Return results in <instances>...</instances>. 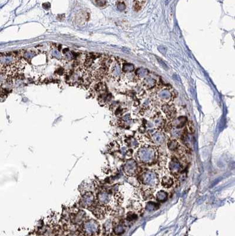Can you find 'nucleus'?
I'll return each mask as SVG.
<instances>
[{"label": "nucleus", "mask_w": 235, "mask_h": 236, "mask_svg": "<svg viewBox=\"0 0 235 236\" xmlns=\"http://www.w3.org/2000/svg\"><path fill=\"white\" fill-rule=\"evenodd\" d=\"M160 150L155 145H142L137 149L135 159L142 165L152 166L156 164Z\"/></svg>", "instance_id": "1"}, {"label": "nucleus", "mask_w": 235, "mask_h": 236, "mask_svg": "<svg viewBox=\"0 0 235 236\" xmlns=\"http://www.w3.org/2000/svg\"><path fill=\"white\" fill-rule=\"evenodd\" d=\"M140 185L156 189L160 183V176L155 169H143L137 176Z\"/></svg>", "instance_id": "2"}, {"label": "nucleus", "mask_w": 235, "mask_h": 236, "mask_svg": "<svg viewBox=\"0 0 235 236\" xmlns=\"http://www.w3.org/2000/svg\"><path fill=\"white\" fill-rule=\"evenodd\" d=\"M123 170L125 175L128 177H136L143 169L135 159L130 158L124 163Z\"/></svg>", "instance_id": "3"}, {"label": "nucleus", "mask_w": 235, "mask_h": 236, "mask_svg": "<svg viewBox=\"0 0 235 236\" xmlns=\"http://www.w3.org/2000/svg\"><path fill=\"white\" fill-rule=\"evenodd\" d=\"M184 162H182L175 156H172L168 165V171L176 179H177L184 170Z\"/></svg>", "instance_id": "4"}, {"label": "nucleus", "mask_w": 235, "mask_h": 236, "mask_svg": "<svg viewBox=\"0 0 235 236\" xmlns=\"http://www.w3.org/2000/svg\"><path fill=\"white\" fill-rule=\"evenodd\" d=\"M99 230V225L95 220H89L84 224L83 231L88 236H91L97 234Z\"/></svg>", "instance_id": "5"}, {"label": "nucleus", "mask_w": 235, "mask_h": 236, "mask_svg": "<svg viewBox=\"0 0 235 236\" xmlns=\"http://www.w3.org/2000/svg\"><path fill=\"white\" fill-rule=\"evenodd\" d=\"M127 209L128 211L134 212L139 216L143 211V206L140 200L133 198L128 201Z\"/></svg>", "instance_id": "6"}, {"label": "nucleus", "mask_w": 235, "mask_h": 236, "mask_svg": "<svg viewBox=\"0 0 235 236\" xmlns=\"http://www.w3.org/2000/svg\"><path fill=\"white\" fill-rule=\"evenodd\" d=\"M140 196L142 200L144 201H150L155 198V189L148 188L140 185L139 187Z\"/></svg>", "instance_id": "7"}, {"label": "nucleus", "mask_w": 235, "mask_h": 236, "mask_svg": "<svg viewBox=\"0 0 235 236\" xmlns=\"http://www.w3.org/2000/svg\"><path fill=\"white\" fill-rule=\"evenodd\" d=\"M176 180L177 179H176L173 176H172L168 171L164 176L161 177L160 182L163 188L169 189L175 185Z\"/></svg>", "instance_id": "8"}, {"label": "nucleus", "mask_w": 235, "mask_h": 236, "mask_svg": "<svg viewBox=\"0 0 235 236\" xmlns=\"http://www.w3.org/2000/svg\"><path fill=\"white\" fill-rule=\"evenodd\" d=\"M113 199L110 193L107 191H101L97 195V202L101 205L110 206L109 204Z\"/></svg>", "instance_id": "9"}, {"label": "nucleus", "mask_w": 235, "mask_h": 236, "mask_svg": "<svg viewBox=\"0 0 235 236\" xmlns=\"http://www.w3.org/2000/svg\"><path fill=\"white\" fill-rule=\"evenodd\" d=\"M127 226L123 220H119L118 222H114L112 224L113 233L115 236H121L124 233Z\"/></svg>", "instance_id": "10"}, {"label": "nucleus", "mask_w": 235, "mask_h": 236, "mask_svg": "<svg viewBox=\"0 0 235 236\" xmlns=\"http://www.w3.org/2000/svg\"><path fill=\"white\" fill-rule=\"evenodd\" d=\"M150 138L154 145L158 147L161 145L165 142V136L161 132V130H156V132L150 135Z\"/></svg>", "instance_id": "11"}, {"label": "nucleus", "mask_w": 235, "mask_h": 236, "mask_svg": "<svg viewBox=\"0 0 235 236\" xmlns=\"http://www.w3.org/2000/svg\"><path fill=\"white\" fill-rule=\"evenodd\" d=\"M94 197L92 193H87L82 197L80 200L81 205L83 207H90L94 203Z\"/></svg>", "instance_id": "12"}, {"label": "nucleus", "mask_w": 235, "mask_h": 236, "mask_svg": "<svg viewBox=\"0 0 235 236\" xmlns=\"http://www.w3.org/2000/svg\"><path fill=\"white\" fill-rule=\"evenodd\" d=\"M162 109L163 112L166 114V116L168 118V119L171 121L173 120L176 116V110L174 107H172V106L170 105H164V106L162 107Z\"/></svg>", "instance_id": "13"}, {"label": "nucleus", "mask_w": 235, "mask_h": 236, "mask_svg": "<svg viewBox=\"0 0 235 236\" xmlns=\"http://www.w3.org/2000/svg\"><path fill=\"white\" fill-rule=\"evenodd\" d=\"M180 147V143L175 138L170 139L168 140L167 147L168 149L172 153L176 152L178 149Z\"/></svg>", "instance_id": "14"}, {"label": "nucleus", "mask_w": 235, "mask_h": 236, "mask_svg": "<svg viewBox=\"0 0 235 236\" xmlns=\"http://www.w3.org/2000/svg\"><path fill=\"white\" fill-rule=\"evenodd\" d=\"M155 197L157 201L163 202L168 200V193L164 190H160L156 193Z\"/></svg>", "instance_id": "15"}, {"label": "nucleus", "mask_w": 235, "mask_h": 236, "mask_svg": "<svg viewBox=\"0 0 235 236\" xmlns=\"http://www.w3.org/2000/svg\"><path fill=\"white\" fill-rule=\"evenodd\" d=\"M139 215L132 211H128L126 216V220L128 223H133L136 221L138 218Z\"/></svg>", "instance_id": "16"}, {"label": "nucleus", "mask_w": 235, "mask_h": 236, "mask_svg": "<svg viewBox=\"0 0 235 236\" xmlns=\"http://www.w3.org/2000/svg\"><path fill=\"white\" fill-rule=\"evenodd\" d=\"M113 199L114 200V202L115 203V204H117V205H120L122 202H123L124 198L120 193H116L114 194Z\"/></svg>", "instance_id": "17"}, {"label": "nucleus", "mask_w": 235, "mask_h": 236, "mask_svg": "<svg viewBox=\"0 0 235 236\" xmlns=\"http://www.w3.org/2000/svg\"><path fill=\"white\" fill-rule=\"evenodd\" d=\"M188 132L190 134H193L195 132V126L192 121H188Z\"/></svg>", "instance_id": "18"}, {"label": "nucleus", "mask_w": 235, "mask_h": 236, "mask_svg": "<svg viewBox=\"0 0 235 236\" xmlns=\"http://www.w3.org/2000/svg\"><path fill=\"white\" fill-rule=\"evenodd\" d=\"M34 54L33 53V52H27L26 53L25 56L27 57V59H29V58H31L32 57H33Z\"/></svg>", "instance_id": "19"}, {"label": "nucleus", "mask_w": 235, "mask_h": 236, "mask_svg": "<svg viewBox=\"0 0 235 236\" xmlns=\"http://www.w3.org/2000/svg\"><path fill=\"white\" fill-rule=\"evenodd\" d=\"M53 54H54V56L56 57H60V54L59 53V52H57V51H56V50H55V51H53Z\"/></svg>", "instance_id": "20"}]
</instances>
